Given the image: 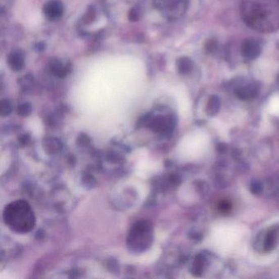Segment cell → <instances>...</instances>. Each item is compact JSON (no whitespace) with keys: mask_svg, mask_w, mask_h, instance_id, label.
<instances>
[{"mask_svg":"<svg viewBox=\"0 0 279 279\" xmlns=\"http://www.w3.org/2000/svg\"><path fill=\"white\" fill-rule=\"evenodd\" d=\"M177 70L181 75H187L190 73L194 68V63L190 58L182 57L178 58L176 62Z\"/></svg>","mask_w":279,"mask_h":279,"instance_id":"cell-10","label":"cell"},{"mask_svg":"<svg viewBox=\"0 0 279 279\" xmlns=\"http://www.w3.org/2000/svg\"><path fill=\"white\" fill-rule=\"evenodd\" d=\"M258 90H259L258 84L251 82V83L243 84L237 88L236 94L240 99H248L256 96L257 95Z\"/></svg>","mask_w":279,"mask_h":279,"instance_id":"cell-9","label":"cell"},{"mask_svg":"<svg viewBox=\"0 0 279 279\" xmlns=\"http://www.w3.org/2000/svg\"><path fill=\"white\" fill-rule=\"evenodd\" d=\"M8 64L9 68L12 71H22L26 64V57L24 52L21 50H13L9 53L8 55Z\"/></svg>","mask_w":279,"mask_h":279,"instance_id":"cell-8","label":"cell"},{"mask_svg":"<svg viewBox=\"0 0 279 279\" xmlns=\"http://www.w3.org/2000/svg\"><path fill=\"white\" fill-rule=\"evenodd\" d=\"M13 0H1V10L5 11V9H8L12 5Z\"/></svg>","mask_w":279,"mask_h":279,"instance_id":"cell-12","label":"cell"},{"mask_svg":"<svg viewBox=\"0 0 279 279\" xmlns=\"http://www.w3.org/2000/svg\"><path fill=\"white\" fill-rule=\"evenodd\" d=\"M5 223L14 232L26 234L34 228L35 219L32 209L24 201L8 205L4 212Z\"/></svg>","mask_w":279,"mask_h":279,"instance_id":"cell-2","label":"cell"},{"mask_svg":"<svg viewBox=\"0 0 279 279\" xmlns=\"http://www.w3.org/2000/svg\"><path fill=\"white\" fill-rule=\"evenodd\" d=\"M260 52H261L260 43H259V41L253 38L245 39L241 48L242 55L247 60L256 59L260 55Z\"/></svg>","mask_w":279,"mask_h":279,"instance_id":"cell-7","label":"cell"},{"mask_svg":"<svg viewBox=\"0 0 279 279\" xmlns=\"http://www.w3.org/2000/svg\"><path fill=\"white\" fill-rule=\"evenodd\" d=\"M50 73L57 78L67 77L71 71V64L69 61L60 58H52L49 63Z\"/></svg>","mask_w":279,"mask_h":279,"instance_id":"cell-5","label":"cell"},{"mask_svg":"<svg viewBox=\"0 0 279 279\" xmlns=\"http://www.w3.org/2000/svg\"><path fill=\"white\" fill-rule=\"evenodd\" d=\"M128 17H129V21H132V22L138 21L140 19V17H141V11H140V8L133 7V9L129 10Z\"/></svg>","mask_w":279,"mask_h":279,"instance_id":"cell-11","label":"cell"},{"mask_svg":"<svg viewBox=\"0 0 279 279\" xmlns=\"http://www.w3.org/2000/svg\"><path fill=\"white\" fill-rule=\"evenodd\" d=\"M153 5L165 18L174 21L184 15L189 0H153Z\"/></svg>","mask_w":279,"mask_h":279,"instance_id":"cell-3","label":"cell"},{"mask_svg":"<svg viewBox=\"0 0 279 279\" xmlns=\"http://www.w3.org/2000/svg\"><path fill=\"white\" fill-rule=\"evenodd\" d=\"M35 48H36L38 51H42L44 49V46L42 45V43H38Z\"/></svg>","mask_w":279,"mask_h":279,"instance_id":"cell-13","label":"cell"},{"mask_svg":"<svg viewBox=\"0 0 279 279\" xmlns=\"http://www.w3.org/2000/svg\"><path fill=\"white\" fill-rule=\"evenodd\" d=\"M43 13L50 21H57L63 17L64 5L61 0H49L43 5Z\"/></svg>","mask_w":279,"mask_h":279,"instance_id":"cell-6","label":"cell"},{"mask_svg":"<svg viewBox=\"0 0 279 279\" xmlns=\"http://www.w3.org/2000/svg\"><path fill=\"white\" fill-rule=\"evenodd\" d=\"M152 230L146 223H138L133 226L129 234V246L136 251L145 250L150 244Z\"/></svg>","mask_w":279,"mask_h":279,"instance_id":"cell-4","label":"cell"},{"mask_svg":"<svg viewBox=\"0 0 279 279\" xmlns=\"http://www.w3.org/2000/svg\"><path fill=\"white\" fill-rule=\"evenodd\" d=\"M241 14L247 26L259 32L279 29V0H243Z\"/></svg>","mask_w":279,"mask_h":279,"instance_id":"cell-1","label":"cell"}]
</instances>
